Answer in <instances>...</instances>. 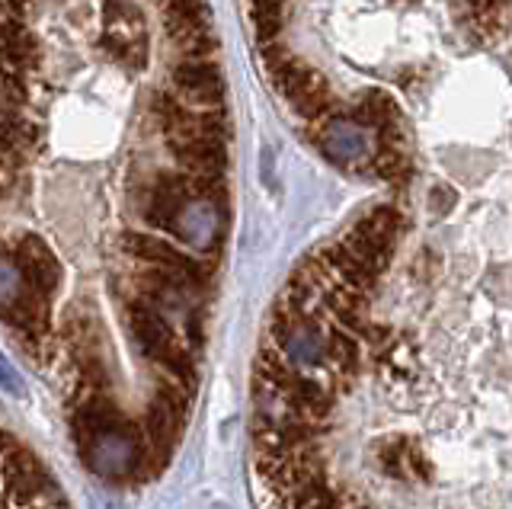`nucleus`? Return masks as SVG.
<instances>
[{"mask_svg":"<svg viewBox=\"0 0 512 509\" xmlns=\"http://www.w3.org/2000/svg\"><path fill=\"white\" fill-rule=\"evenodd\" d=\"M4 260H10L16 269H20V276L29 289H36L45 298H52L55 289L61 285V266L55 260V253L36 234L10 237L7 250H4Z\"/></svg>","mask_w":512,"mask_h":509,"instance_id":"obj_6","label":"nucleus"},{"mask_svg":"<svg viewBox=\"0 0 512 509\" xmlns=\"http://www.w3.org/2000/svg\"><path fill=\"white\" fill-rule=\"evenodd\" d=\"M192 394H196V388L183 385L180 378H170V375L157 378V388L151 394L148 407H144V423H141L144 436H148V445H151V477H157L167 468L176 442L183 436V423H186V413L192 404Z\"/></svg>","mask_w":512,"mask_h":509,"instance_id":"obj_3","label":"nucleus"},{"mask_svg":"<svg viewBox=\"0 0 512 509\" xmlns=\"http://www.w3.org/2000/svg\"><path fill=\"white\" fill-rule=\"evenodd\" d=\"M119 253L128 257L132 263H148V266H164V269H176V273H186L196 282L208 285L212 289V276H215V263L212 260H199L192 253L180 250L176 244L164 241L151 231H138V228H128L119 237Z\"/></svg>","mask_w":512,"mask_h":509,"instance_id":"obj_5","label":"nucleus"},{"mask_svg":"<svg viewBox=\"0 0 512 509\" xmlns=\"http://www.w3.org/2000/svg\"><path fill=\"white\" fill-rule=\"evenodd\" d=\"M119 301H122V317H125L128 333H132L138 356L157 365L160 375L180 378L183 385L196 388L199 385L196 359H192V349H189L186 337L176 330L170 317L157 305H151L148 298H141L135 292H122Z\"/></svg>","mask_w":512,"mask_h":509,"instance_id":"obj_2","label":"nucleus"},{"mask_svg":"<svg viewBox=\"0 0 512 509\" xmlns=\"http://www.w3.org/2000/svg\"><path fill=\"white\" fill-rule=\"evenodd\" d=\"M455 202H458V196H455V189L452 186H432V193H429V209L436 212V215H448L455 209Z\"/></svg>","mask_w":512,"mask_h":509,"instance_id":"obj_9","label":"nucleus"},{"mask_svg":"<svg viewBox=\"0 0 512 509\" xmlns=\"http://www.w3.org/2000/svg\"><path fill=\"white\" fill-rule=\"evenodd\" d=\"M304 135L311 138V145L324 154L330 164L343 167L349 173H372L378 141H375V132H368L356 119L336 113L324 122L311 125V129H304Z\"/></svg>","mask_w":512,"mask_h":509,"instance_id":"obj_4","label":"nucleus"},{"mask_svg":"<svg viewBox=\"0 0 512 509\" xmlns=\"http://www.w3.org/2000/svg\"><path fill=\"white\" fill-rule=\"evenodd\" d=\"M71 433L84 465L112 484L151 481V445L144 429L122 417L109 391H90L71 401Z\"/></svg>","mask_w":512,"mask_h":509,"instance_id":"obj_1","label":"nucleus"},{"mask_svg":"<svg viewBox=\"0 0 512 509\" xmlns=\"http://www.w3.org/2000/svg\"><path fill=\"white\" fill-rule=\"evenodd\" d=\"M247 20H250L256 45L282 39V26H285L282 0H247Z\"/></svg>","mask_w":512,"mask_h":509,"instance_id":"obj_8","label":"nucleus"},{"mask_svg":"<svg viewBox=\"0 0 512 509\" xmlns=\"http://www.w3.org/2000/svg\"><path fill=\"white\" fill-rule=\"evenodd\" d=\"M173 87L196 109H224V77L215 58H186L170 71Z\"/></svg>","mask_w":512,"mask_h":509,"instance_id":"obj_7","label":"nucleus"}]
</instances>
